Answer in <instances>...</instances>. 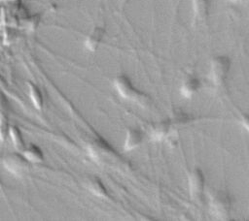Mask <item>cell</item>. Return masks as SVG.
<instances>
[{
  "label": "cell",
  "instance_id": "obj_1",
  "mask_svg": "<svg viewBox=\"0 0 249 221\" xmlns=\"http://www.w3.org/2000/svg\"><path fill=\"white\" fill-rule=\"evenodd\" d=\"M231 67V60L228 56L219 55L212 59L209 69V79L216 86L225 83Z\"/></svg>",
  "mask_w": 249,
  "mask_h": 221
},
{
  "label": "cell",
  "instance_id": "obj_2",
  "mask_svg": "<svg viewBox=\"0 0 249 221\" xmlns=\"http://www.w3.org/2000/svg\"><path fill=\"white\" fill-rule=\"evenodd\" d=\"M113 85L118 94L125 100H132L138 103L147 102L145 94L136 90L133 87L130 79L124 75L117 76L113 81Z\"/></svg>",
  "mask_w": 249,
  "mask_h": 221
},
{
  "label": "cell",
  "instance_id": "obj_3",
  "mask_svg": "<svg viewBox=\"0 0 249 221\" xmlns=\"http://www.w3.org/2000/svg\"><path fill=\"white\" fill-rule=\"evenodd\" d=\"M210 209L217 218L227 219L231 212L230 196L223 191L214 193L210 199Z\"/></svg>",
  "mask_w": 249,
  "mask_h": 221
},
{
  "label": "cell",
  "instance_id": "obj_4",
  "mask_svg": "<svg viewBox=\"0 0 249 221\" xmlns=\"http://www.w3.org/2000/svg\"><path fill=\"white\" fill-rule=\"evenodd\" d=\"M3 165L7 171L18 176L24 174L29 169V162L22 153H9L3 159Z\"/></svg>",
  "mask_w": 249,
  "mask_h": 221
},
{
  "label": "cell",
  "instance_id": "obj_5",
  "mask_svg": "<svg viewBox=\"0 0 249 221\" xmlns=\"http://www.w3.org/2000/svg\"><path fill=\"white\" fill-rule=\"evenodd\" d=\"M204 175L199 169L193 170L189 174V191L191 197L196 201H200L203 197Z\"/></svg>",
  "mask_w": 249,
  "mask_h": 221
},
{
  "label": "cell",
  "instance_id": "obj_6",
  "mask_svg": "<svg viewBox=\"0 0 249 221\" xmlns=\"http://www.w3.org/2000/svg\"><path fill=\"white\" fill-rule=\"evenodd\" d=\"M170 122L165 120V121H160L152 126L150 129V136L153 141L160 142L164 139H167L170 135Z\"/></svg>",
  "mask_w": 249,
  "mask_h": 221
},
{
  "label": "cell",
  "instance_id": "obj_7",
  "mask_svg": "<svg viewBox=\"0 0 249 221\" xmlns=\"http://www.w3.org/2000/svg\"><path fill=\"white\" fill-rule=\"evenodd\" d=\"M200 85L199 79L196 78L195 76H188L184 79L181 87H180V92L183 97L189 99L192 98L194 94L196 93Z\"/></svg>",
  "mask_w": 249,
  "mask_h": 221
},
{
  "label": "cell",
  "instance_id": "obj_8",
  "mask_svg": "<svg viewBox=\"0 0 249 221\" xmlns=\"http://www.w3.org/2000/svg\"><path fill=\"white\" fill-rule=\"evenodd\" d=\"M104 34H105V30L102 27H94L86 38V41H85L86 47L90 51L96 50L104 37Z\"/></svg>",
  "mask_w": 249,
  "mask_h": 221
},
{
  "label": "cell",
  "instance_id": "obj_9",
  "mask_svg": "<svg viewBox=\"0 0 249 221\" xmlns=\"http://www.w3.org/2000/svg\"><path fill=\"white\" fill-rule=\"evenodd\" d=\"M143 141V133L135 128H130L127 130L125 139H124V148L125 151L132 150L139 146V144Z\"/></svg>",
  "mask_w": 249,
  "mask_h": 221
},
{
  "label": "cell",
  "instance_id": "obj_10",
  "mask_svg": "<svg viewBox=\"0 0 249 221\" xmlns=\"http://www.w3.org/2000/svg\"><path fill=\"white\" fill-rule=\"evenodd\" d=\"M21 153L29 163H42L44 161V153L42 149L34 143L24 146Z\"/></svg>",
  "mask_w": 249,
  "mask_h": 221
},
{
  "label": "cell",
  "instance_id": "obj_11",
  "mask_svg": "<svg viewBox=\"0 0 249 221\" xmlns=\"http://www.w3.org/2000/svg\"><path fill=\"white\" fill-rule=\"evenodd\" d=\"M210 4V0H192V8L195 17L198 20L204 19L209 14Z\"/></svg>",
  "mask_w": 249,
  "mask_h": 221
},
{
  "label": "cell",
  "instance_id": "obj_12",
  "mask_svg": "<svg viewBox=\"0 0 249 221\" xmlns=\"http://www.w3.org/2000/svg\"><path fill=\"white\" fill-rule=\"evenodd\" d=\"M87 187L88 189L95 196L100 197V198H107L108 197V192L101 182V180L97 177H91L88 180L87 182Z\"/></svg>",
  "mask_w": 249,
  "mask_h": 221
},
{
  "label": "cell",
  "instance_id": "obj_13",
  "mask_svg": "<svg viewBox=\"0 0 249 221\" xmlns=\"http://www.w3.org/2000/svg\"><path fill=\"white\" fill-rule=\"evenodd\" d=\"M28 95H29L30 101L32 102V105L34 106V108L37 110H41L43 108V104H44L43 95H42L39 87L36 84H34L33 82H28Z\"/></svg>",
  "mask_w": 249,
  "mask_h": 221
},
{
  "label": "cell",
  "instance_id": "obj_14",
  "mask_svg": "<svg viewBox=\"0 0 249 221\" xmlns=\"http://www.w3.org/2000/svg\"><path fill=\"white\" fill-rule=\"evenodd\" d=\"M9 137L14 144V146L18 149V150H22L24 145V141H23V137L22 134L20 132V130L18 129V126L16 125H11L10 126V131H9Z\"/></svg>",
  "mask_w": 249,
  "mask_h": 221
},
{
  "label": "cell",
  "instance_id": "obj_15",
  "mask_svg": "<svg viewBox=\"0 0 249 221\" xmlns=\"http://www.w3.org/2000/svg\"><path fill=\"white\" fill-rule=\"evenodd\" d=\"M10 124L8 119L5 116L0 117V140L5 141L9 136L10 131Z\"/></svg>",
  "mask_w": 249,
  "mask_h": 221
},
{
  "label": "cell",
  "instance_id": "obj_16",
  "mask_svg": "<svg viewBox=\"0 0 249 221\" xmlns=\"http://www.w3.org/2000/svg\"><path fill=\"white\" fill-rule=\"evenodd\" d=\"M6 110V101L5 98L0 94V115L4 116V112Z\"/></svg>",
  "mask_w": 249,
  "mask_h": 221
},
{
  "label": "cell",
  "instance_id": "obj_17",
  "mask_svg": "<svg viewBox=\"0 0 249 221\" xmlns=\"http://www.w3.org/2000/svg\"><path fill=\"white\" fill-rule=\"evenodd\" d=\"M241 124L247 130V132L249 133V114H245V115L242 116Z\"/></svg>",
  "mask_w": 249,
  "mask_h": 221
},
{
  "label": "cell",
  "instance_id": "obj_18",
  "mask_svg": "<svg viewBox=\"0 0 249 221\" xmlns=\"http://www.w3.org/2000/svg\"><path fill=\"white\" fill-rule=\"evenodd\" d=\"M230 1L232 3H240V2H244L245 0H230Z\"/></svg>",
  "mask_w": 249,
  "mask_h": 221
}]
</instances>
